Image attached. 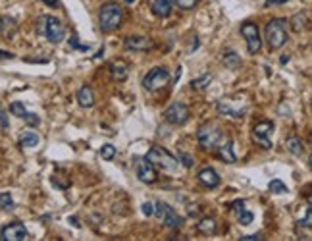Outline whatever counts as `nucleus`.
Instances as JSON below:
<instances>
[{
    "mask_svg": "<svg viewBox=\"0 0 312 241\" xmlns=\"http://www.w3.org/2000/svg\"><path fill=\"white\" fill-rule=\"evenodd\" d=\"M237 218H239V224H243V226H249L254 220V214L252 212H249V210H245L243 208L241 212H237Z\"/></svg>",
    "mask_w": 312,
    "mask_h": 241,
    "instance_id": "c756f323",
    "label": "nucleus"
},
{
    "mask_svg": "<svg viewBox=\"0 0 312 241\" xmlns=\"http://www.w3.org/2000/svg\"><path fill=\"white\" fill-rule=\"evenodd\" d=\"M241 35L247 41V49L251 54H258L262 49V37H260L258 26L252 23V21H245L241 26Z\"/></svg>",
    "mask_w": 312,
    "mask_h": 241,
    "instance_id": "6e6552de",
    "label": "nucleus"
},
{
    "mask_svg": "<svg viewBox=\"0 0 312 241\" xmlns=\"http://www.w3.org/2000/svg\"><path fill=\"white\" fill-rule=\"evenodd\" d=\"M197 178H199L200 183H202L204 187H208V189H216L218 185H220V176H218V172L212 168V166L202 168Z\"/></svg>",
    "mask_w": 312,
    "mask_h": 241,
    "instance_id": "2eb2a0df",
    "label": "nucleus"
},
{
    "mask_svg": "<svg viewBox=\"0 0 312 241\" xmlns=\"http://www.w3.org/2000/svg\"><path fill=\"white\" fill-rule=\"evenodd\" d=\"M272 131H274V122H270V120L258 122V124L252 128V139L256 141V145H260V149H264V151L272 149V141H270Z\"/></svg>",
    "mask_w": 312,
    "mask_h": 241,
    "instance_id": "1a4fd4ad",
    "label": "nucleus"
},
{
    "mask_svg": "<svg viewBox=\"0 0 312 241\" xmlns=\"http://www.w3.org/2000/svg\"><path fill=\"white\" fill-rule=\"evenodd\" d=\"M264 37H266L270 51H279L287 43V21L279 17L270 19L264 27Z\"/></svg>",
    "mask_w": 312,
    "mask_h": 241,
    "instance_id": "f257e3e1",
    "label": "nucleus"
},
{
    "mask_svg": "<svg viewBox=\"0 0 312 241\" xmlns=\"http://www.w3.org/2000/svg\"><path fill=\"white\" fill-rule=\"evenodd\" d=\"M154 214L162 220V224L166 228H170V230H177V228H181L183 224V218L175 210H173L170 205H166V203H156L154 205Z\"/></svg>",
    "mask_w": 312,
    "mask_h": 241,
    "instance_id": "0eeeda50",
    "label": "nucleus"
},
{
    "mask_svg": "<svg viewBox=\"0 0 312 241\" xmlns=\"http://www.w3.org/2000/svg\"><path fill=\"white\" fill-rule=\"evenodd\" d=\"M123 19V10L121 6H118L116 2H108L100 8L98 14V21H100V29L104 33H110L114 29H118Z\"/></svg>",
    "mask_w": 312,
    "mask_h": 241,
    "instance_id": "7ed1b4c3",
    "label": "nucleus"
},
{
    "mask_svg": "<svg viewBox=\"0 0 312 241\" xmlns=\"http://www.w3.org/2000/svg\"><path fill=\"white\" fill-rule=\"evenodd\" d=\"M16 31V21L12 17H0V33L12 35Z\"/></svg>",
    "mask_w": 312,
    "mask_h": 241,
    "instance_id": "a878e982",
    "label": "nucleus"
},
{
    "mask_svg": "<svg viewBox=\"0 0 312 241\" xmlns=\"http://www.w3.org/2000/svg\"><path fill=\"white\" fill-rule=\"evenodd\" d=\"M268 189L276 195H283V193H287V185L281 180H272L268 183Z\"/></svg>",
    "mask_w": 312,
    "mask_h": 241,
    "instance_id": "cd10ccee",
    "label": "nucleus"
},
{
    "mask_svg": "<svg viewBox=\"0 0 312 241\" xmlns=\"http://www.w3.org/2000/svg\"><path fill=\"white\" fill-rule=\"evenodd\" d=\"M110 74H112L114 79L125 81V79H127V74H129V68H127L125 64H121V62H116V64L110 66Z\"/></svg>",
    "mask_w": 312,
    "mask_h": 241,
    "instance_id": "aec40b11",
    "label": "nucleus"
},
{
    "mask_svg": "<svg viewBox=\"0 0 312 241\" xmlns=\"http://www.w3.org/2000/svg\"><path fill=\"white\" fill-rule=\"evenodd\" d=\"M125 49L127 51H150L154 43L148 39V37H143V35H129V37H125Z\"/></svg>",
    "mask_w": 312,
    "mask_h": 241,
    "instance_id": "ddd939ff",
    "label": "nucleus"
},
{
    "mask_svg": "<svg viewBox=\"0 0 312 241\" xmlns=\"http://www.w3.org/2000/svg\"><path fill=\"white\" fill-rule=\"evenodd\" d=\"M220 139H222V131H220L218 126H214V124H204V126H200L199 131H197V141H199V145L202 147V149H206V151L216 149L218 143H220Z\"/></svg>",
    "mask_w": 312,
    "mask_h": 241,
    "instance_id": "39448f33",
    "label": "nucleus"
},
{
    "mask_svg": "<svg viewBox=\"0 0 312 241\" xmlns=\"http://www.w3.org/2000/svg\"><path fill=\"white\" fill-rule=\"evenodd\" d=\"M141 210H143V214L145 216H152L154 214V205H152V203H143Z\"/></svg>",
    "mask_w": 312,
    "mask_h": 241,
    "instance_id": "72a5a7b5",
    "label": "nucleus"
},
{
    "mask_svg": "<svg viewBox=\"0 0 312 241\" xmlns=\"http://www.w3.org/2000/svg\"><path fill=\"white\" fill-rule=\"evenodd\" d=\"M231 208H233L235 212H241L243 208H245V201H235L233 205H231Z\"/></svg>",
    "mask_w": 312,
    "mask_h": 241,
    "instance_id": "ea45409f",
    "label": "nucleus"
},
{
    "mask_svg": "<svg viewBox=\"0 0 312 241\" xmlns=\"http://www.w3.org/2000/svg\"><path fill=\"white\" fill-rule=\"evenodd\" d=\"M218 156H220V160L225 164H235L237 162V156L233 153V143L231 141H227L224 145L218 147Z\"/></svg>",
    "mask_w": 312,
    "mask_h": 241,
    "instance_id": "dca6fc26",
    "label": "nucleus"
},
{
    "mask_svg": "<svg viewBox=\"0 0 312 241\" xmlns=\"http://www.w3.org/2000/svg\"><path fill=\"white\" fill-rule=\"evenodd\" d=\"M69 46H71V49H79V51H83V52H89V44H79L77 37H71V39H69Z\"/></svg>",
    "mask_w": 312,
    "mask_h": 241,
    "instance_id": "473e14b6",
    "label": "nucleus"
},
{
    "mask_svg": "<svg viewBox=\"0 0 312 241\" xmlns=\"http://www.w3.org/2000/svg\"><path fill=\"white\" fill-rule=\"evenodd\" d=\"M145 158H147L148 162L154 164V166H158V168L166 170V172H173V170L179 166V160H177L172 153H168L164 147H160V145L150 147Z\"/></svg>",
    "mask_w": 312,
    "mask_h": 241,
    "instance_id": "20e7f679",
    "label": "nucleus"
},
{
    "mask_svg": "<svg viewBox=\"0 0 312 241\" xmlns=\"http://www.w3.org/2000/svg\"><path fill=\"white\" fill-rule=\"evenodd\" d=\"M210 83H212V76H210V74H204V76H200V78L191 81V89L197 91V93H200V91H204Z\"/></svg>",
    "mask_w": 312,
    "mask_h": 241,
    "instance_id": "5701e85b",
    "label": "nucleus"
},
{
    "mask_svg": "<svg viewBox=\"0 0 312 241\" xmlns=\"http://www.w3.org/2000/svg\"><path fill=\"white\" fill-rule=\"evenodd\" d=\"M39 33H43L52 44H58L64 41V37H66V29L62 26V21L58 17L54 16H41L39 17Z\"/></svg>",
    "mask_w": 312,
    "mask_h": 241,
    "instance_id": "f03ea898",
    "label": "nucleus"
},
{
    "mask_svg": "<svg viewBox=\"0 0 312 241\" xmlns=\"http://www.w3.org/2000/svg\"><path fill=\"white\" fill-rule=\"evenodd\" d=\"M173 2H175L181 10H191L199 4V0H173Z\"/></svg>",
    "mask_w": 312,
    "mask_h": 241,
    "instance_id": "2f4dec72",
    "label": "nucleus"
},
{
    "mask_svg": "<svg viewBox=\"0 0 312 241\" xmlns=\"http://www.w3.org/2000/svg\"><path fill=\"white\" fill-rule=\"evenodd\" d=\"M152 14L156 17H168L172 14V0H154L152 2Z\"/></svg>",
    "mask_w": 312,
    "mask_h": 241,
    "instance_id": "a211bd4d",
    "label": "nucleus"
},
{
    "mask_svg": "<svg viewBox=\"0 0 312 241\" xmlns=\"http://www.w3.org/2000/svg\"><path fill=\"white\" fill-rule=\"evenodd\" d=\"M218 112L220 114H224V116H231V118H243L245 116V110L243 108H233V106H229L227 103H218Z\"/></svg>",
    "mask_w": 312,
    "mask_h": 241,
    "instance_id": "6ab92c4d",
    "label": "nucleus"
},
{
    "mask_svg": "<svg viewBox=\"0 0 312 241\" xmlns=\"http://www.w3.org/2000/svg\"><path fill=\"white\" fill-rule=\"evenodd\" d=\"M262 239V235L260 233H252V235H243L241 241H260Z\"/></svg>",
    "mask_w": 312,
    "mask_h": 241,
    "instance_id": "58836bf2",
    "label": "nucleus"
},
{
    "mask_svg": "<svg viewBox=\"0 0 312 241\" xmlns=\"http://www.w3.org/2000/svg\"><path fill=\"white\" fill-rule=\"evenodd\" d=\"M123 2H127V4H133V2H135V0H123Z\"/></svg>",
    "mask_w": 312,
    "mask_h": 241,
    "instance_id": "c03bdc74",
    "label": "nucleus"
},
{
    "mask_svg": "<svg viewBox=\"0 0 312 241\" xmlns=\"http://www.w3.org/2000/svg\"><path fill=\"white\" fill-rule=\"evenodd\" d=\"M69 222H71V224L75 226V228H79V222H77V218H75V216H73V218L69 216Z\"/></svg>",
    "mask_w": 312,
    "mask_h": 241,
    "instance_id": "37998d69",
    "label": "nucleus"
},
{
    "mask_svg": "<svg viewBox=\"0 0 312 241\" xmlns=\"http://www.w3.org/2000/svg\"><path fill=\"white\" fill-rule=\"evenodd\" d=\"M285 149L291 153V155L295 156H299V155H303V151H304V147H303V141L299 137H289L285 141Z\"/></svg>",
    "mask_w": 312,
    "mask_h": 241,
    "instance_id": "4be33fe9",
    "label": "nucleus"
},
{
    "mask_svg": "<svg viewBox=\"0 0 312 241\" xmlns=\"http://www.w3.org/2000/svg\"><path fill=\"white\" fill-rule=\"evenodd\" d=\"M222 60H224L225 68H229V69H237L239 66H241V58H239V54H237V52H233V51L224 52Z\"/></svg>",
    "mask_w": 312,
    "mask_h": 241,
    "instance_id": "412c9836",
    "label": "nucleus"
},
{
    "mask_svg": "<svg viewBox=\"0 0 312 241\" xmlns=\"http://www.w3.org/2000/svg\"><path fill=\"white\" fill-rule=\"evenodd\" d=\"M14 207H16V203H14L12 195L10 193H0V210L10 212V210H14Z\"/></svg>",
    "mask_w": 312,
    "mask_h": 241,
    "instance_id": "bb28decb",
    "label": "nucleus"
},
{
    "mask_svg": "<svg viewBox=\"0 0 312 241\" xmlns=\"http://www.w3.org/2000/svg\"><path fill=\"white\" fill-rule=\"evenodd\" d=\"M0 128L4 129V131H6V129L10 128V124H8V116L4 114V110H2V108H0Z\"/></svg>",
    "mask_w": 312,
    "mask_h": 241,
    "instance_id": "c9c22d12",
    "label": "nucleus"
},
{
    "mask_svg": "<svg viewBox=\"0 0 312 241\" xmlns=\"http://www.w3.org/2000/svg\"><path fill=\"white\" fill-rule=\"evenodd\" d=\"M133 164H135V172H137L139 181L143 183H154L156 181V168L152 162H148L147 158H141V156H135L133 158Z\"/></svg>",
    "mask_w": 312,
    "mask_h": 241,
    "instance_id": "9d476101",
    "label": "nucleus"
},
{
    "mask_svg": "<svg viewBox=\"0 0 312 241\" xmlns=\"http://www.w3.org/2000/svg\"><path fill=\"white\" fill-rule=\"evenodd\" d=\"M100 156H102V160H114V156H116V147L110 145V143L102 145V149H100Z\"/></svg>",
    "mask_w": 312,
    "mask_h": 241,
    "instance_id": "c85d7f7f",
    "label": "nucleus"
},
{
    "mask_svg": "<svg viewBox=\"0 0 312 241\" xmlns=\"http://www.w3.org/2000/svg\"><path fill=\"white\" fill-rule=\"evenodd\" d=\"M29 237L27 228L21 222H12L0 230V239L2 241H25Z\"/></svg>",
    "mask_w": 312,
    "mask_h": 241,
    "instance_id": "f8f14e48",
    "label": "nucleus"
},
{
    "mask_svg": "<svg viewBox=\"0 0 312 241\" xmlns=\"http://www.w3.org/2000/svg\"><path fill=\"white\" fill-rule=\"evenodd\" d=\"M164 118L166 122H170L173 126H183L185 122L189 120V108L183 103H173L166 108Z\"/></svg>",
    "mask_w": 312,
    "mask_h": 241,
    "instance_id": "9b49d317",
    "label": "nucleus"
},
{
    "mask_svg": "<svg viewBox=\"0 0 312 241\" xmlns=\"http://www.w3.org/2000/svg\"><path fill=\"white\" fill-rule=\"evenodd\" d=\"M310 218H312V208L308 207L306 208V216H304V220H301L299 224L304 226V228H310Z\"/></svg>",
    "mask_w": 312,
    "mask_h": 241,
    "instance_id": "e433bc0d",
    "label": "nucleus"
},
{
    "mask_svg": "<svg viewBox=\"0 0 312 241\" xmlns=\"http://www.w3.org/2000/svg\"><path fill=\"white\" fill-rule=\"evenodd\" d=\"M21 147H37L39 145V135L33 133V131H25L19 135V141H17Z\"/></svg>",
    "mask_w": 312,
    "mask_h": 241,
    "instance_id": "393cba45",
    "label": "nucleus"
},
{
    "mask_svg": "<svg viewBox=\"0 0 312 241\" xmlns=\"http://www.w3.org/2000/svg\"><path fill=\"white\" fill-rule=\"evenodd\" d=\"M43 4H46V6H50V8H58L60 6V0H41Z\"/></svg>",
    "mask_w": 312,
    "mask_h": 241,
    "instance_id": "a19ab883",
    "label": "nucleus"
},
{
    "mask_svg": "<svg viewBox=\"0 0 312 241\" xmlns=\"http://www.w3.org/2000/svg\"><path fill=\"white\" fill-rule=\"evenodd\" d=\"M10 112L14 114V116H17V118H21V120H25L29 126H39V116L33 112H29L25 106L21 103H12L10 104Z\"/></svg>",
    "mask_w": 312,
    "mask_h": 241,
    "instance_id": "4468645a",
    "label": "nucleus"
},
{
    "mask_svg": "<svg viewBox=\"0 0 312 241\" xmlns=\"http://www.w3.org/2000/svg\"><path fill=\"white\" fill-rule=\"evenodd\" d=\"M77 103L81 108H91L95 104V95H93V89L89 85H83L77 91Z\"/></svg>",
    "mask_w": 312,
    "mask_h": 241,
    "instance_id": "f3484780",
    "label": "nucleus"
},
{
    "mask_svg": "<svg viewBox=\"0 0 312 241\" xmlns=\"http://www.w3.org/2000/svg\"><path fill=\"white\" fill-rule=\"evenodd\" d=\"M304 21H306V16H304V14H299V16H295L293 19H291V27H293L295 31H303V27L306 26Z\"/></svg>",
    "mask_w": 312,
    "mask_h": 241,
    "instance_id": "7c9ffc66",
    "label": "nucleus"
},
{
    "mask_svg": "<svg viewBox=\"0 0 312 241\" xmlns=\"http://www.w3.org/2000/svg\"><path fill=\"white\" fill-rule=\"evenodd\" d=\"M170 83V71L162 66H156L148 71L147 76L143 78V87L147 89V91H158V89H162L164 85Z\"/></svg>",
    "mask_w": 312,
    "mask_h": 241,
    "instance_id": "423d86ee",
    "label": "nucleus"
},
{
    "mask_svg": "<svg viewBox=\"0 0 312 241\" xmlns=\"http://www.w3.org/2000/svg\"><path fill=\"white\" fill-rule=\"evenodd\" d=\"M177 160H181V164L185 166V168H191V166H193V160H191V156H189V155H183V153H179Z\"/></svg>",
    "mask_w": 312,
    "mask_h": 241,
    "instance_id": "f704fd0d",
    "label": "nucleus"
},
{
    "mask_svg": "<svg viewBox=\"0 0 312 241\" xmlns=\"http://www.w3.org/2000/svg\"><path fill=\"white\" fill-rule=\"evenodd\" d=\"M14 58V54L8 51H0V60H12Z\"/></svg>",
    "mask_w": 312,
    "mask_h": 241,
    "instance_id": "79ce46f5",
    "label": "nucleus"
},
{
    "mask_svg": "<svg viewBox=\"0 0 312 241\" xmlns=\"http://www.w3.org/2000/svg\"><path fill=\"white\" fill-rule=\"evenodd\" d=\"M289 0H266L264 2V8H272V6H279V4H285Z\"/></svg>",
    "mask_w": 312,
    "mask_h": 241,
    "instance_id": "4c0bfd02",
    "label": "nucleus"
},
{
    "mask_svg": "<svg viewBox=\"0 0 312 241\" xmlns=\"http://www.w3.org/2000/svg\"><path fill=\"white\" fill-rule=\"evenodd\" d=\"M197 230L200 233H206V235L216 233V220L214 218H202L200 222H197Z\"/></svg>",
    "mask_w": 312,
    "mask_h": 241,
    "instance_id": "b1692460",
    "label": "nucleus"
}]
</instances>
